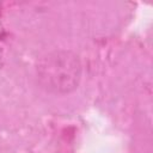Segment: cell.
Returning <instances> with one entry per match:
<instances>
[{
    "instance_id": "6da1fadb",
    "label": "cell",
    "mask_w": 153,
    "mask_h": 153,
    "mask_svg": "<svg viewBox=\"0 0 153 153\" xmlns=\"http://www.w3.org/2000/svg\"><path fill=\"white\" fill-rule=\"evenodd\" d=\"M81 65L71 51L47 54L37 65V76L42 87L54 93H67L74 90L80 80Z\"/></svg>"
}]
</instances>
